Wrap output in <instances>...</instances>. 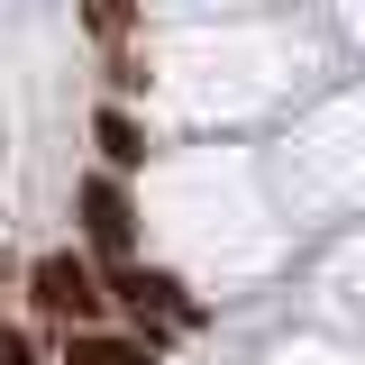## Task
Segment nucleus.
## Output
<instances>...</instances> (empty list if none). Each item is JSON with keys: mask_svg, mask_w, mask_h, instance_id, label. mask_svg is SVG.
<instances>
[{"mask_svg": "<svg viewBox=\"0 0 365 365\" xmlns=\"http://www.w3.org/2000/svg\"><path fill=\"white\" fill-rule=\"evenodd\" d=\"M101 292H110V311L128 319V338H146L155 356H165L174 338H201V329H210V302H201L182 274L146 265V256H119V265H101Z\"/></svg>", "mask_w": 365, "mask_h": 365, "instance_id": "1", "label": "nucleus"}, {"mask_svg": "<svg viewBox=\"0 0 365 365\" xmlns=\"http://www.w3.org/2000/svg\"><path fill=\"white\" fill-rule=\"evenodd\" d=\"M46 329H91V319H110V292H101V265H91L83 247H37L19 283H9Z\"/></svg>", "mask_w": 365, "mask_h": 365, "instance_id": "2", "label": "nucleus"}, {"mask_svg": "<svg viewBox=\"0 0 365 365\" xmlns=\"http://www.w3.org/2000/svg\"><path fill=\"white\" fill-rule=\"evenodd\" d=\"M73 228H83V256H91V265H119V256H137V247H146V220H137L128 174L91 165V174L73 182Z\"/></svg>", "mask_w": 365, "mask_h": 365, "instance_id": "3", "label": "nucleus"}, {"mask_svg": "<svg viewBox=\"0 0 365 365\" xmlns=\"http://www.w3.org/2000/svg\"><path fill=\"white\" fill-rule=\"evenodd\" d=\"M91 146H101L110 174H128V182L155 165V128L137 119V101H101V110H91Z\"/></svg>", "mask_w": 365, "mask_h": 365, "instance_id": "4", "label": "nucleus"}, {"mask_svg": "<svg viewBox=\"0 0 365 365\" xmlns=\"http://www.w3.org/2000/svg\"><path fill=\"white\" fill-rule=\"evenodd\" d=\"M46 356L55 365H165L146 338L110 329V319H91V329H46Z\"/></svg>", "mask_w": 365, "mask_h": 365, "instance_id": "5", "label": "nucleus"}, {"mask_svg": "<svg viewBox=\"0 0 365 365\" xmlns=\"http://www.w3.org/2000/svg\"><path fill=\"white\" fill-rule=\"evenodd\" d=\"M83 28H91V46H137L146 0H83Z\"/></svg>", "mask_w": 365, "mask_h": 365, "instance_id": "6", "label": "nucleus"}, {"mask_svg": "<svg viewBox=\"0 0 365 365\" xmlns=\"http://www.w3.org/2000/svg\"><path fill=\"white\" fill-rule=\"evenodd\" d=\"M101 83H110V101H137L155 73H146V55H137V46H101Z\"/></svg>", "mask_w": 365, "mask_h": 365, "instance_id": "7", "label": "nucleus"}]
</instances>
